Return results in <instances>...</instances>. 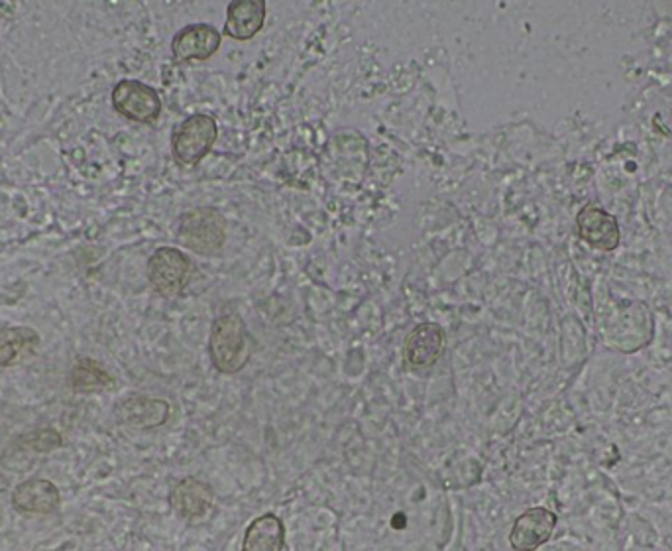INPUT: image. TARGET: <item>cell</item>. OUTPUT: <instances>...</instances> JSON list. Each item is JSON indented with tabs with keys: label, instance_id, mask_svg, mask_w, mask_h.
Returning a JSON list of instances; mask_svg holds the SVG:
<instances>
[{
	"label": "cell",
	"instance_id": "52a82bcc",
	"mask_svg": "<svg viewBox=\"0 0 672 551\" xmlns=\"http://www.w3.org/2000/svg\"><path fill=\"white\" fill-rule=\"evenodd\" d=\"M221 34L211 24H191L177 32L171 52L177 62H204L219 52Z\"/></svg>",
	"mask_w": 672,
	"mask_h": 551
},
{
	"label": "cell",
	"instance_id": "9c48e42d",
	"mask_svg": "<svg viewBox=\"0 0 672 551\" xmlns=\"http://www.w3.org/2000/svg\"><path fill=\"white\" fill-rule=\"evenodd\" d=\"M578 235L586 240L592 249L616 250L619 245V225L616 217L606 214L600 205L588 204L580 209L578 219Z\"/></svg>",
	"mask_w": 672,
	"mask_h": 551
},
{
	"label": "cell",
	"instance_id": "7c38bea8",
	"mask_svg": "<svg viewBox=\"0 0 672 551\" xmlns=\"http://www.w3.org/2000/svg\"><path fill=\"white\" fill-rule=\"evenodd\" d=\"M115 414L120 424L136 427V429H154L168 422L171 408H169L168 402L159 401V398L130 396L116 406Z\"/></svg>",
	"mask_w": 672,
	"mask_h": 551
},
{
	"label": "cell",
	"instance_id": "3957f363",
	"mask_svg": "<svg viewBox=\"0 0 672 551\" xmlns=\"http://www.w3.org/2000/svg\"><path fill=\"white\" fill-rule=\"evenodd\" d=\"M219 136V126L211 115L187 116L181 125L176 126L171 136V152L181 168H195L212 150Z\"/></svg>",
	"mask_w": 672,
	"mask_h": 551
},
{
	"label": "cell",
	"instance_id": "5bb4252c",
	"mask_svg": "<svg viewBox=\"0 0 672 551\" xmlns=\"http://www.w3.org/2000/svg\"><path fill=\"white\" fill-rule=\"evenodd\" d=\"M285 543V528L280 516H258L252 524L248 526L242 542V551H282Z\"/></svg>",
	"mask_w": 672,
	"mask_h": 551
},
{
	"label": "cell",
	"instance_id": "7a4b0ae2",
	"mask_svg": "<svg viewBox=\"0 0 672 551\" xmlns=\"http://www.w3.org/2000/svg\"><path fill=\"white\" fill-rule=\"evenodd\" d=\"M177 240L201 257L219 254L227 240V219L211 207L187 211L177 227Z\"/></svg>",
	"mask_w": 672,
	"mask_h": 551
},
{
	"label": "cell",
	"instance_id": "9a60e30c",
	"mask_svg": "<svg viewBox=\"0 0 672 551\" xmlns=\"http://www.w3.org/2000/svg\"><path fill=\"white\" fill-rule=\"evenodd\" d=\"M40 345V335L30 328H7L0 331V368L20 365Z\"/></svg>",
	"mask_w": 672,
	"mask_h": 551
},
{
	"label": "cell",
	"instance_id": "6da1fadb",
	"mask_svg": "<svg viewBox=\"0 0 672 551\" xmlns=\"http://www.w3.org/2000/svg\"><path fill=\"white\" fill-rule=\"evenodd\" d=\"M209 353L212 365L222 374L240 373L248 365L252 341L240 315L224 313L214 321L209 339Z\"/></svg>",
	"mask_w": 672,
	"mask_h": 551
},
{
	"label": "cell",
	"instance_id": "e0dca14e",
	"mask_svg": "<svg viewBox=\"0 0 672 551\" xmlns=\"http://www.w3.org/2000/svg\"><path fill=\"white\" fill-rule=\"evenodd\" d=\"M403 528V526H406V516H403V512H399V514H396V518H393V528Z\"/></svg>",
	"mask_w": 672,
	"mask_h": 551
},
{
	"label": "cell",
	"instance_id": "30bf717a",
	"mask_svg": "<svg viewBox=\"0 0 672 551\" xmlns=\"http://www.w3.org/2000/svg\"><path fill=\"white\" fill-rule=\"evenodd\" d=\"M169 502L179 518L187 522H203L211 516L214 495L201 480L183 479L171 490Z\"/></svg>",
	"mask_w": 672,
	"mask_h": 551
},
{
	"label": "cell",
	"instance_id": "ba28073f",
	"mask_svg": "<svg viewBox=\"0 0 672 551\" xmlns=\"http://www.w3.org/2000/svg\"><path fill=\"white\" fill-rule=\"evenodd\" d=\"M447 335L437 323H421L406 339V361L409 368L424 371L433 366L444 351Z\"/></svg>",
	"mask_w": 672,
	"mask_h": 551
},
{
	"label": "cell",
	"instance_id": "8992f818",
	"mask_svg": "<svg viewBox=\"0 0 672 551\" xmlns=\"http://www.w3.org/2000/svg\"><path fill=\"white\" fill-rule=\"evenodd\" d=\"M557 528V516L547 508H529L523 512L510 533V543L513 550L535 551L550 540V536Z\"/></svg>",
	"mask_w": 672,
	"mask_h": 551
},
{
	"label": "cell",
	"instance_id": "8fae6325",
	"mask_svg": "<svg viewBox=\"0 0 672 551\" xmlns=\"http://www.w3.org/2000/svg\"><path fill=\"white\" fill-rule=\"evenodd\" d=\"M62 505L60 489L48 479L20 482L12 492V507L20 514H50Z\"/></svg>",
	"mask_w": 672,
	"mask_h": 551
},
{
	"label": "cell",
	"instance_id": "5b68a950",
	"mask_svg": "<svg viewBox=\"0 0 672 551\" xmlns=\"http://www.w3.org/2000/svg\"><path fill=\"white\" fill-rule=\"evenodd\" d=\"M191 260L181 250L164 247L148 260V280L151 288L164 298L179 295L189 284Z\"/></svg>",
	"mask_w": 672,
	"mask_h": 551
},
{
	"label": "cell",
	"instance_id": "4fadbf2b",
	"mask_svg": "<svg viewBox=\"0 0 672 551\" xmlns=\"http://www.w3.org/2000/svg\"><path fill=\"white\" fill-rule=\"evenodd\" d=\"M264 22L265 0H234L227 9L224 34L237 42H248L264 28Z\"/></svg>",
	"mask_w": 672,
	"mask_h": 551
},
{
	"label": "cell",
	"instance_id": "277c9868",
	"mask_svg": "<svg viewBox=\"0 0 672 551\" xmlns=\"http://www.w3.org/2000/svg\"><path fill=\"white\" fill-rule=\"evenodd\" d=\"M113 107L128 121L151 125L161 115L158 91L136 80L118 81L113 90Z\"/></svg>",
	"mask_w": 672,
	"mask_h": 551
},
{
	"label": "cell",
	"instance_id": "2e32d148",
	"mask_svg": "<svg viewBox=\"0 0 672 551\" xmlns=\"http://www.w3.org/2000/svg\"><path fill=\"white\" fill-rule=\"evenodd\" d=\"M115 378L93 358H80L71 368V386L75 392L108 391Z\"/></svg>",
	"mask_w": 672,
	"mask_h": 551
}]
</instances>
